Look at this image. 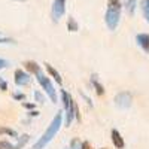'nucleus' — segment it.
I'll use <instances>...</instances> for the list:
<instances>
[{"label": "nucleus", "instance_id": "f257e3e1", "mask_svg": "<svg viewBox=\"0 0 149 149\" xmlns=\"http://www.w3.org/2000/svg\"><path fill=\"white\" fill-rule=\"evenodd\" d=\"M63 119H64V115H63V112L60 110L58 113L54 116V119L51 121L49 127L45 130V133H43L40 137L37 139V142L31 146V149H45V148L49 145V142H51L55 136H57V133L60 131L61 124H63Z\"/></svg>", "mask_w": 149, "mask_h": 149}, {"label": "nucleus", "instance_id": "f03ea898", "mask_svg": "<svg viewBox=\"0 0 149 149\" xmlns=\"http://www.w3.org/2000/svg\"><path fill=\"white\" fill-rule=\"evenodd\" d=\"M61 102L64 106V115H66V127H70L72 122L76 119L81 122V113H79V107L76 102L70 97V94L66 90H61Z\"/></svg>", "mask_w": 149, "mask_h": 149}, {"label": "nucleus", "instance_id": "7ed1b4c3", "mask_svg": "<svg viewBox=\"0 0 149 149\" xmlns=\"http://www.w3.org/2000/svg\"><path fill=\"white\" fill-rule=\"evenodd\" d=\"M121 0H109L107 2V9H106V15H104V22L110 31H115L119 19H121Z\"/></svg>", "mask_w": 149, "mask_h": 149}, {"label": "nucleus", "instance_id": "20e7f679", "mask_svg": "<svg viewBox=\"0 0 149 149\" xmlns=\"http://www.w3.org/2000/svg\"><path fill=\"white\" fill-rule=\"evenodd\" d=\"M34 74H36V79H37V82H39V85L42 86V90H43L45 94L49 97V100H51L52 103H58L57 91H55V88H54V85H52L51 79H49L46 74H43L42 70H39L37 73H34Z\"/></svg>", "mask_w": 149, "mask_h": 149}, {"label": "nucleus", "instance_id": "39448f33", "mask_svg": "<svg viewBox=\"0 0 149 149\" xmlns=\"http://www.w3.org/2000/svg\"><path fill=\"white\" fill-rule=\"evenodd\" d=\"M66 14V0H54L51 8V18L54 22H58Z\"/></svg>", "mask_w": 149, "mask_h": 149}, {"label": "nucleus", "instance_id": "423d86ee", "mask_svg": "<svg viewBox=\"0 0 149 149\" xmlns=\"http://www.w3.org/2000/svg\"><path fill=\"white\" fill-rule=\"evenodd\" d=\"M115 104L119 109H130L133 104V95L128 91H122L115 95Z\"/></svg>", "mask_w": 149, "mask_h": 149}, {"label": "nucleus", "instance_id": "0eeeda50", "mask_svg": "<svg viewBox=\"0 0 149 149\" xmlns=\"http://www.w3.org/2000/svg\"><path fill=\"white\" fill-rule=\"evenodd\" d=\"M29 140H30V136H29V134L19 136L17 145H12V143H9L8 140H0V149H22L24 146L27 145Z\"/></svg>", "mask_w": 149, "mask_h": 149}, {"label": "nucleus", "instance_id": "6e6552de", "mask_svg": "<svg viewBox=\"0 0 149 149\" xmlns=\"http://www.w3.org/2000/svg\"><path fill=\"white\" fill-rule=\"evenodd\" d=\"M14 81L18 86H26L31 82V76H30V73L27 72H24L21 69L15 70V74H14Z\"/></svg>", "mask_w": 149, "mask_h": 149}, {"label": "nucleus", "instance_id": "1a4fd4ad", "mask_svg": "<svg viewBox=\"0 0 149 149\" xmlns=\"http://www.w3.org/2000/svg\"><path fill=\"white\" fill-rule=\"evenodd\" d=\"M110 136H112V143H113V146H115L116 149H124V146H125V142H124L121 133L113 128V130H112V133H110Z\"/></svg>", "mask_w": 149, "mask_h": 149}, {"label": "nucleus", "instance_id": "9d476101", "mask_svg": "<svg viewBox=\"0 0 149 149\" xmlns=\"http://www.w3.org/2000/svg\"><path fill=\"white\" fill-rule=\"evenodd\" d=\"M136 42L143 49L145 52H149V34L148 33H140L136 36Z\"/></svg>", "mask_w": 149, "mask_h": 149}, {"label": "nucleus", "instance_id": "9b49d317", "mask_svg": "<svg viewBox=\"0 0 149 149\" xmlns=\"http://www.w3.org/2000/svg\"><path fill=\"white\" fill-rule=\"evenodd\" d=\"M45 66H46V70H48V73H49V76H51V78H52V79H54L57 84H60V85H61V82H63V79H61V74H60V73H58V72L54 69V66H51L49 63H46Z\"/></svg>", "mask_w": 149, "mask_h": 149}, {"label": "nucleus", "instance_id": "f8f14e48", "mask_svg": "<svg viewBox=\"0 0 149 149\" xmlns=\"http://www.w3.org/2000/svg\"><path fill=\"white\" fill-rule=\"evenodd\" d=\"M91 85L94 86V90H95L97 95H103V94H104V86H103L100 82H98V79H97L95 74H93V76H91Z\"/></svg>", "mask_w": 149, "mask_h": 149}, {"label": "nucleus", "instance_id": "ddd939ff", "mask_svg": "<svg viewBox=\"0 0 149 149\" xmlns=\"http://www.w3.org/2000/svg\"><path fill=\"white\" fill-rule=\"evenodd\" d=\"M124 6H125V10L128 12V15H134L137 2L136 0H124Z\"/></svg>", "mask_w": 149, "mask_h": 149}, {"label": "nucleus", "instance_id": "4468645a", "mask_svg": "<svg viewBox=\"0 0 149 149\" xmlns=\"http://www.w3.org/2000/svg\"><path fill=\"white\" fill-rule=\"evenodd\" d=\"M24 66H26V69L29 72H31V73H37V72L40 70V66L37 64V63H34V61H26Z\"/></svg>", "mask_w": 149, "mask_h": 149}, {"label": "nucleus", "instance_id": "2eb2a0df", "mask_svg": "<svg viewBox=\"0 0 149 149\" xmlns=\"http://www.w3.org/2000/svg\"><path fill=\"white\" fill-rule=\"evenodd\" d=\"M78 29H79V26H78L76 19H74L73 17H70V18L67 19V30H69V31H78Z\"/></svg>", "mask_w": 149, "mask_h": 149}, {"label": "nucleus", "instance_id": "dca6fc26", "mask_svg": "<svg viewBox=\"0 0 149 149\" xmlns=\"http://www.w3.org/2000/svg\"><path fill=\"white\" fill-rule=\"evenodd\" d=\"M142 10H143V15H145L146 21L149 22V0H143L142 2Z\"/></svg>", "mask_w": 149, "mask_h": 149}, {"label": "nucleus", "instance_id": "f3484780", "mask_svg": "<svg viewBox=\"0 0 149 149\" xmlns=\"http://www.w3.org/2000/svg\"><path fill=\"white\" fill-rule=\"evenodd\" d=\"M8 134V136H10V137H15V139H18V133L15 131V130H10V128H0V134Z\"/></svg>", "mask_w": 149, "mask_h": 149}, {"label": "nucleus", "instance_id": "a211bd4d", "mask_svg": "<svg viewBox=\"0 0 149 149\" xmlns=\"http://www.w3.org/2000/svg\"><path fill=\"white\" fill-rule=\"evenodd\" d=\"M79 146H81V142L78 139H73V140H70L69 146L64 148V149H79Z\"/></svg>", "mask_w": 149, "mask_h": 149}, {"label": "nucleus", "instance_id": "6ab92c4d", "mask_svg": "<svg viewBox=\"0 0 149 149\" xmlns=\"http://www.w3.org/2000/svg\"><path fill=\"white\" fill-rule=\"evenodd\" d=\"M0 43L3 45H15L17 42L14 39H10V37H5V36H0Z\"/></svg>", "mask_w": 149, "mask_h": 149}, {"label": "nucleus", "instance_id": "aec40b11", "mask_svg": "<svg viewBox=\"0 0 149 149\" xmlns=\"http://www.w3.org/2000/svg\"><path fill=\"white\" fill-rule=\"evenodd\" d=\"M33 95H34V100H36V102H39V103H42V104L45 103V97H43V94H42L40 91H34Z\"/></svg>", "mask_w": 149, "mask_h": 149}, {"label": "nucleus", "instance_id": "412c9836", "mask_svg": "<svg viewBox=\"0 0 149 149\" xmlns=\"http://www.w3.org/2000/svg\"><path fill=\"white\" fill-rule=\"evenodd\" d=\"M0 90H2V91H8V82L3 78H0Z\"/></svg>", "mask_w": 149, "mask_h": 149}, {"label": "nucleus", "instance_id": "4be33fe9", "mask_svg": "<svg viewBox=\"0 0 149 149\" xmlns=\"http://www.w3.org/2000/svg\"><path fill=\"white\" fill-rule=\"evenodd\" d=\"M81 95H82V97H84V100H85V102H86V104H88V106H90V107H93V106H94V104H93V102H91V98H90V97H88V95H86V94H84V93H82V91H81Z\"/></svg>", "mask_w": 149, "mask_h": 149}, {"label": "nucleus", "instance_id": "5701e85b", "mask_svg": "<svg viewBox=\"0 0 149 149\" xmlns=\"http://www.w3.org/2000/svg\"><path fill=\"white\" fill-rule=\"evenodd\" d=\"M10 64H9V61L8 60H3V58H0V70L2 69H6V67H9Z\"/></svg>", "mask_w": 149, "mask_h": 149}, {"label": "nucleus", "instance_id": "b1692460", "mask_svg": "<svg viewBox=\"0 0 149 149\" xmlns=\"http://www.w3.org/2000/svg\"><path fill=\"white\" fill-rule=\"evenodd\" d=\"M12 97H14V100H24V98H26V95H24L22 93H15Z\"/></svg>", "mask_w": 149, "mask_h": 149}, {"label": "nucleus", "instance_id": "393cba45", "mask_svg": "<svg viewBox=\"0 0 149 149\" xmlns=\"http://www.w3.org/2000/svg\"><path fill=\"white\" fill-rule=\"evenodd\" d=\"M79 149H91V146H90V143H88V142H81Z\"/></svg>", "mask_w": 149, "mask_h": 149}, {"label": "nucleus", "instance_id": "a878e982", "mask_svg": "<svg viewBox=\"0 0 149 149\" xmlns=\"http://www.w3.org/2000/svg\"><path fill=\"white\" fill-rule=\"evenodd\" d=\"M22 106L26 107V109H34V106H36V104H33V103H26V102H24V103H22Z\"/></svg>", "mask_w": 149, "mask_h": 149}, {"label": "nucleus", "instance_id": "bb28decb", "mask_svg": "<svg viewBox=\"0 0 149 149\" xmlns=\"http://www.w3.org/2000/svg\"><path fill=\"white\" fill-rule=\"evenodd\" d=\"M29 115H30L31 118H34V116H39V110H31Z\"/></svg>", "mask_w": 149, "mask_h": 149}, {"label": "nucleus", "instance_id": "cd10ccee", "mask_svg": "<svg viewBox=\"0 0 149 149\" xmlns=\"http://www.w3.org/2000/svg\"><path fill=\"white\" fill-rule=\"evenodd\" d=\"M14 2H26V0H14Z\"/></svg>", "mask_w": 149, "mask_h": 149}, {"label": "nucleus", "instance_id": "c85d7f7f", "mask_svg": "<svg viewBox=\"0 0 149 149\" xmlns=\"http://www.w3.org/2000/svg\"><path fill=\"white\" fill-rule=\"evenodd\" d=\"M102 149H106V148H102Z\"/></svg>", "mask_w": 149, "mask_h": 149}]
</instances>
